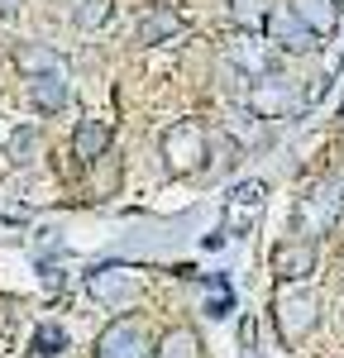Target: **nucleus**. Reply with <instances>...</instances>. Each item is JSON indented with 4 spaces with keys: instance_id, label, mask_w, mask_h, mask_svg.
<instances>
[{
    "instance_id": "20e7f679",
    "label": "nucleus",
    "mask_w": 344,
    "mask_h": 358,
    "mask_svg": "<svg viewBox=\"0 0 344 358\" xmlns=\"http://www.w3.org/2000/svg\"><path fill=\"white\" fill-rule=\"evenodd\" d=\"M139 273H129V268H96V273L86 277V292L96 296V301H106V306H124V301H134L139 296Z\"/></svg>"
},
{
    "instance_id": "4468645a",
    "label": "nucleus",
    "mask_w": 344,
    "mask_h": 358,
    "mask_svg": "<svg viewBox=\"0 0 344 358\" xmlns=\"http://www.w3.org/2000/svg\"><path fill=\"white\" fill-rule=\"evenodd\" d=\"M20 67H34V72H38V77H57V53H48V48H24V53H20Z\"/></svg>"
},
{
    "instance_id": "f257e3e1",
    "label": "nucleus",
    "mask_w": 344,
    "mask_h": 358,
    "mask_svg": "<svg viewBox=\"0 0 344 358\" xmlns=\"http://www.w3.org/2000/svg\"><path fill=\"white\" fill-rule=\"evenodd\" d=\"M163 158H168V172H201L206 158H210V143H206V129L196 120H182L163 134Z\"/></svg>"
},
{
    "instance_id": "ddd939ff",
    "label": "nucleus",
    "mask_w": 344,
    "mask_h": 358,
    "mask_svg": "<svg viewBox=\"0 0 344 358\" xmlns=\"http://www.w3.org/2000/svg\"><path fill=\"white\" fill-rule=\"evenodd\" d=\"M62 344H67V330H62V325H38L34 339H29V354L34 358H53Z\"/></svg>"
},
{
    "instance_id": "9d476101",
    "label": "nucleus",
    "mask_w": 344,
    "mask_h": 358,
    "mask_svg": "<svg viewBox=\"0 0 344 358\" xmlns=\"http://www.w3.org/2000/svg\"><path fill=\"white\" fill-rule=\"evenodd\" d=\"M287 10H292L301 24L311 29L315 38H320V34H330V29L340 24V5H335V0H292Z\"/></svg>"
},
{
    "instance_id": "6e6552de",
    "label": "nucleus",
    "mask_w": 344,
    "mask_h": 358,
    "mask_svg": "<svg viewBox=\"0 0 344 358\" xmlns=\"http://www.w3.org/2000/svg\"><path fill=\"white\" fill-rule=\"evenodd\" d=\"M182 34V15L172 10V5H148L139 15V24H134V38H139L143 48H153V43H168Z\"/></svg>"
},
{
    "instance_id": "423d86ee",
    "label": "nucleus",
    "mask_w": 344,
    "mask_h": 358,
    "mask_svg": "<svg viewBox=\"0 0 344 358\" xmlns=\"http://www.w3.org/2000/svg\"><path fill=\"white\" fill-rule=\"evenodd\" d=\"M273 310H278V330H282V339H301V334L315 325V296L311 292H282Z\"/></svg>"
},
{
    "instance_id": "7ed1b4c3",
    "label": "nucleus",
    "mask_w": 344,
    "mask_h": 358,
    "mask_svg": "<svg viewBox=\"0 0 344 358\" xmlns=\"http://www.w3.org/2000/svg\"><path fill=\"white\" fill-rule=\"evenodd\" d=\"M249 106H254L258 120H282V115H296L301 110V96L287 86V77H268L249 91Z\"/></svg>"
},
{
    "instance_id": "1a4fd4ad",
    "label": "nucleus",
    "mask_w": 344,
    "mask_h": 358,
    "mask_svg": "<svg viewBox=\"0 0 344 358\" xmlns=\"http://www.w3.org/2000/svg\"><path fill=\"white\" fill-rule=\"evenodd\" d=\"M110 153V124L106 120H82L72 129V158L77 163H101Z\"/></svg>"
},
{
    "instance_id": "0eeeda50",
    "label": "nucleus",
    "mask_w": 344,
    "mask_h": 358,
    "mask_svg": "<svg viewBox=\"0 0 344 358\" xmlns=\"http://www.w3.org/2000/svg\"><path fill=\"white\" fill-rule=\"evenodd\" d=\"M315 268V244L311 239H282L273 248V273L282 282H296V277H311Z\"/></svg>"
},
{
    "instance_id": "f8f14e48",
    "label": "nucleus",
    "mask_w": 344,
    "mask_h": 358,
    "mask_svg": "<svg viewBox=\"0 0 344 358\" xmlns=\"http://www.w3.org/2000/svg\"><path fill=\"white\" fill-rule=\"evenodd\" d=\"M153 358H201V334L192 330V325H172V330L158 339Z\"/></svg>"
},
{
    "instance_id": "dca6fc26",
    "label": "nucleus",
    "mask_w": 344,
    "mask_h": 358,
    "mask_svg": "<svg viewBox=\"0 0 344 358\" xmlns=\"http://www.w3.org/2000/svg\"><path fill=\"white\" fill-rule=\"evenodd\" d=\"M101 20H110V0H82L77 5V24H101Z\"/></svg>"
},
{
    "instance_id": "f03ea898",
    "label": "nucleus",
    "mask_w": 344,
    "mask_h": 358,
    "mask_svg": "<svg viewBox=\"0 0 344 358\" xmlns=\"http://www.w3.org/2000/svg\"><path fill=\"white\" fill-rule=\"evenodd\" d=\"M96 358H153V344H148V330H143L134 315H120L110 320L101 339H96Z\"/></svg>"
},
{
    "instance_id": "2eb2a0df",
    "label": "nucleus",
    "mask_w": 344,
    "mask_h": 358,
    "mask_svg": "<svg viewBox=\"0 0 344 358\" xmlns=\"http://www.w3.org/2000/svg\"><path fill=\"white\" fill-rule=\"evenodd\" d=\"M34 148H38V134H34L29 124H20L15 138H10V158H15V163H29V153H34Z\"/></svg>"
},
{
    "instance_id": "39448f33",
    "label": "nucleus",
    "mask_w": 344,
    "mask_h": 358,
    "mask_svg": "<svg viewBox=\"0 0 344 358\" xmlns=\"http://www.w3.org/2000/svg\"><path fill=\"white\" fill-rule=\"evenodd\" d=\"M263 34H268L282 53H311V48H315V34L301 24L292 10H273V15L263 20Z\"/></svg>"
},
{
    "instance_id": "9b49d317",
    "label": "nucleus",
    "mask_w": 344,
    "mask_h": 358,
    "mask_svg": "<svg viewBox=\"0 0 344 358\" xmlns=\"http://www.w3.org/2000/svg\"><path fill=\"white\" fill-rule=\"evenodd\" d=\"M29 106L38 115L67 110V82L62 77H29Z\"/></svg>"
}]
</instances>
